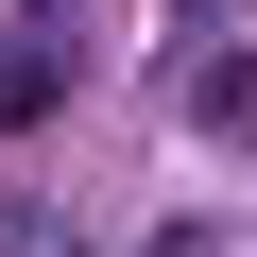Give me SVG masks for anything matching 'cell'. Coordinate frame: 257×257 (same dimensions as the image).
<instances>
[{
  "instance_id": "obj_1",
  "label": "cell",
  "mask_w": 257,
  "mask_h": 257,
  "mask_svg": "<svg viewBox=\"0 0 257 257\" xmlns=\"http://www.w3.org/2000/svg\"><path fill=\"white\" fill-rule=\"evenodd\" d=\"M189 120L206 138H257V52H189Z\"/></svg>"
},
{
  "instance_id": "obj_2",
  "label": "cell",
  "mask_w": 257,
  "mask_h": 257,
  "mask_svg": "<svg viewBox=\"0 0 257 257\" xmlns=\"http://www.w3.org/2000/svg\"><path fill=\"white\" fill-rule=\"evenodd\" d=\"M52 103H69V52H52V35H35V52H0V138H35Z\"/></svg>"
},
{
  "instance_id": "obj_3",
  "label": "cell",
  "mask_w": 257,
  "mask_h": 257,
  "mask_svg": "<svg viewBox=\"0 0 257 257\" xmlns=\"http://www.w3.org/2000/svg\"><path fill=\"white\" fill-rule=\"evenodd\" d=\"M35 18H69V0H35Z\"/></svg>"
}]
</instances>
